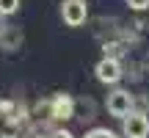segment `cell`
<instances>
[{
    "instance_id": "1",
    "label": "cell",
    "mask_w": 149,
    "mask_h": 138,
    "mask_svg": "<svg viewBox=\"0 0 149 138\" xmlns=\"http://www.w3.org/2000/svg\"><path fill=\"white\" fill-rule=\"evenodd\" d=\"M94 77L100 80L102 86H116L119 80L124 77V66L116 55H102L94 66Z\"/></svg>"
},
{
    "instance_id": "2",
    "label": "cell",
    "mask_w": 149,
    "mask_h": 138,
    "mask_svg": "<svg viewBox=\"0 0 149 138\" xmlns=\"http://www.w3.org/2000/svg\"><path fill=\"white\" fill-rule=\"evenodd\" d=\"M105 108L113 119H124L130 111H135V94L127 89H113L105 100Z\"/></svg>"
},
{
    "instance_id": "3",
    "label": "cell",
    "mask_w": 149,
    "mask_h": 138,
    "mask_svg": "<svg viewBox=\"0 0 149 138\" xmlns=\"http://www.w3.org/2000/svg\"><path fill=\"white\" fill-rule=\"evenodd\" d=\"M122 138H149V116L144 111H130L122 119Z\"/></svg>"
},
{
    "instance_id": "4",
    "label": "cell",
    "mask_w": 149,
    "mask_h": 138,
    "mask_svg": "<svg viewBox=\"0 0 149 138\" xmlns=\"http://www.w3.org/2000/svg\"><path fill=\"white\" fill-rule=\"evenodd\" d=\"M61 20L69 28L86 25V20H88V6H86V0H64V3H61Z\"/></svg>"
},
{
    "instance_id": "5",
    "label": "cell",
    "mask_w": 149,
    "mask_h": 138,
    "mask_svg": "<svg viewBox=\"0 0 149 138\" xmlns=\"http://www.w3.org/2000/svg\"><path fill=\"white\" fill-rule=\"evenodd\" d=\"M74 111H77V102L69 94H55L50 100V119L53 122H69V119H74Z\"/></svg>"
},
{
    "instance_id": "6",
    "label": "cell",
    "mask_w": 149,
    "mask_h": 138,
    "mask_svg": "<svg viewBox=\"0 0 149 138\" xmlns=\"http://www.w3.org/2000/svg\"><path fill=\"white\" fill-rule=\"evenodd\" d=\"M83 138H122V135L113 133V130H108V127H91V130H86Z\"/></svg>"
},
{
    "instance_id": "7",
    "label": "cell",
    "mask_w": 149,
    "mask_h": 138,
    "mask_svg": "<svg viewBox=\"0 0 149 138\" xmlns=\"http://www.w3.org/2000/svg\"><path fill=\"white\" fill-rule=\"evenodd\" d=\"M19 11V0H0V17H11Z\"/></svg>"
},
{
    "instance_id": "8",
    "label": "cell",
    "mask_w": 149,
    "mask_h": 138,
    "mask_svg": "<svg viewBox=\"0 0 149 138\" xmlns=\"http://www.w3.org/2000/svg\"><path fill=\"white\" fill-rule=\"evenodd\" d=\"M44 138H74V133L72 130H64V127H55L50 135H44Z\"/></svg>"
},
{
    "instance_id": "9",
    "label": "cell",
    "mask_w": 149,
    "mask_h": 138,
    "mask_svg": "<svg viewBox=\"0 0 149 138\" xmlns=\"http://www.w3.org/2000/svg\"><path fill=\"white\" fill-rule=\"evenodd\" d=\"M127 6L133 11H146L149 8V0H127Z\"/></svg>"
},
{
    "instance_id": "10",
    "label": "cell",
    "mask_w": 149,
    "mask_h": 138,
    "mask_svg": "<svg viewBox=\"0 0 149 138\" xmlns=\"http://www.w3.org/2000/svg\"><path fill=\"white\" fill-rule=\"evenodd\" d=\"M19 138H44V133H39V130H33V127H31L25 135H19Z\"/></svg>"
}]
</instances>
